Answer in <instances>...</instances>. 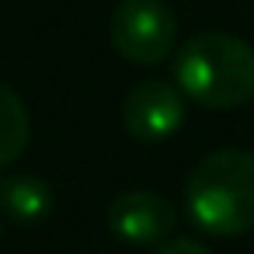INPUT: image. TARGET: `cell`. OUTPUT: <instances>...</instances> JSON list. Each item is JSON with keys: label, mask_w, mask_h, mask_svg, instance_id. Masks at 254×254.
Returning <instances> with one entry per match:
<instances>
[{"label": "cell", "mask_w": 254, "mask_h": 254, "mask_svg": "<svg viewBox=\"0 0 254 254\" xmlns=\"http://www.w3.org/2000/svg\"><path fill=\"white\" fill-rule=\"evenodd\" d=\"M174 87L212 112L240 108L254 98V49L226 32H202L174 53Z\"/></svg>", "instance_id": "1"}, {"label": "cell", "mask_w": 254, "mask_h": 254, "mask_svg": "<svg viewBox=\"0 0 254 254\" xmlns=\"http://www.w3.org/2000/svg\"><path fill=\"white\" fill-rule=\"evenodd\" d=\"M185 202L198 230L212 237H240L254 226V153L216 150L202 157L188 181Z\"/></svg>", "instance_id": "2"}, {"label": "cell", "mask_w": 254, "mask_h": 254, "mask_svg": "<svg viewBox=\"0 0 254 254\" xmlns=\"http://www.w3.org/2000/svg\"><path fill=\"white\" fill-rule=\"evenodd\" d=\"M174 14L164 0H122L112 11V46L122 60L153 66L171 56Z\"/></svg>", "instance_id": "3"}, {"label": "cell", "mask_w": 254, "mask_h": 254, "mask_svg": "<svg viewBox=\"0 0 254 254\" xmlns=\"http://www.w3.org/2000/svg\"><path fill=\"white\" fill-rule=\"evenodd\" d=\"M122 126L139 143H164L185 122V94L164 80H143L122 98Z\"/></svg>", "instance_id": "4"}, {"label": "cell", "mask_w": 254, "mask_h": 254, "mask_svg": "<svg viewBox=\"0 0 254 254\" xmlns=\"http://www.w3.org/2000/svg\"><path fill=\"white\" fill-rule=\"evenodd\" d=\"M108 226L126 244H157L174 226V209L157 191H122L108 205Z\"/></svg>", "instance_id": "5"}, {"label": "cell", "mask_w": 254, "mask_h": 254, "mask_svg": "<svg viewBox=\"0 0 254 254\" xmlns=\"http://www.w3.org/2000/svg\"><path fill=\"white\" fill-rule=\"evenodd\" d=\"M0 212L21 226H35L53 212V191L35 174H4L0 178Z\"/></svg>", "instance_id": "6"}, {"label": "cell", "mask_w": 254, "mask_h": 254, "mask_svg": "<svg viewBox=\"0 0 254 254\" xmlns=\"http://www.w3.org/2000/svg\"><path fill=\"white\" fill-rule=\"evenodd\" d=\"M32 139V122H28V108L25 101L0 84V167L14 164Z\"/></svg>", "instance_id": "7"}, {"label": "cell", "mask_w": 254, "mask_h": 254, "mask_svg": "<svg viewBox=\"0 0 254 254\" xmlns=\"http://www.w3.org/2000/svg\"><path fill=\"white\" fill-rule=\"evenodd\" d=\"M153 254H209L198 240H188V237H174V240H167V244H160Z\"/></svg>", "instance_id": "8"}]
</instances>
